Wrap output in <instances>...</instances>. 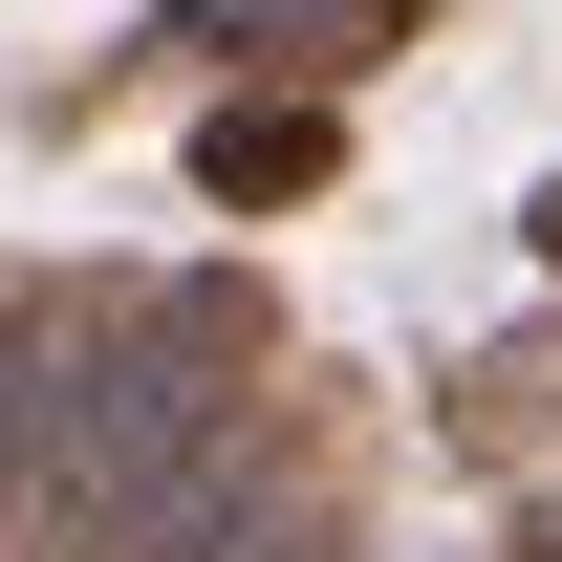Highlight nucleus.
<instances>
[{
    "label": "nucleus",
    "mask_w": 562,
    "mask_h": 562,
    "mask_svg": "<svg viewBox=\"0 0 562 562\" xmlns=\"http://www.w3.org/2000/svg\"><path fill=\"white\" fill-rule=\"evenodd\" d=\"M325 173H347V109H325V87H216L195 109V195L216 216H303Z\"/></svg>",
    "instance_id": "2"
},
{
    "label": "nucleus",
    "mask_w": 562,
    "mask_h": 562,
    "mask_svg": "<svg viewBox=\"0 0 562 562\" xmlns=\"http://www.w3.org/2000/svg\"><path fill=\"white\" fill-rule=\"evenodd\" d=\"M519 260H541V303H562V173H541V195H519Z\"/></svg>",
    "instance_id": "4"
},
{
    "label": "nucleus",
    "mask_w": 562,
    "mask_h": 562,
    "mask_svg": "<svg viewBox=\"0 0 562 562\" xmlns=\"http://www.w3.org/2000/svg\"><path fill=\"white\" fill-rule=\"evenodd\" d=\"M390 22H412V0H173V22H151V66H195V44H260V66H368V44H390Z\"/></svg>",
    "instance_id": "3"
},
{
    "label": "nucleus",
    "mask_w": 562,
    "mask_h": 562,
    "mask_svg": "<svg viewBox=\"0 0 562 562\" xmlns=\"http://www.w3.org/2000/svg\"><path fill=\"white\" fill-rule=\"evenodd\" d=\"M131 562H347V497L303 476L281 432H238V454H216V476L173 497V519H151Z\"/></svg>",
    "instance_id": "1"
}]
</instances>
